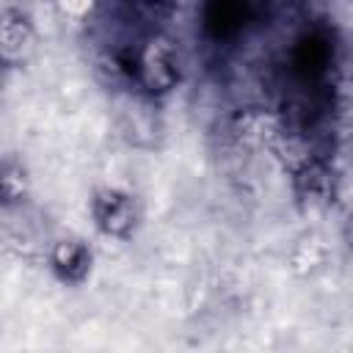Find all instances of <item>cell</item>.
<instances>
[{"mask_svg": "<svg viewBox=\"0 0 353 353\" xmlns=\"http://www.w3.org/2000/svg\"><path fill=\"white\" fill-rule=\"evenodd\" d=\"M91 212H94V223L99 226V232L110 237H127L138 221L135 199L119 188H102L91 199Z\"/></svg>", "mask_w": 353, "mask_h": 353, "instance_id": "6da1fadb", "label": "cell"}, {"mask_svg": "<svg viewBox=\"0 0 353 353\" xmlns=\"http://www.w3.org/2000/svg\"><path fill=\"white\" fill-rule=\"evenodd\" d=\"M135 74L138 80L152 88V91H165L176 83L179 77V61H176V50L168 39H152L135 61Z\"/></svg>", "mask_w": 353, "mask_h": 353, "instance_id": "7a4b0ae2", "label": "cell"}, {"mask_svg": "<svg viewBox=\"0 0 353 353\" xmlns=\"http://www.w3.org/2000/svg\"><path fill=\"white\" fill-rule=\"evenodd\" d=\"M91 248L77 240V237H63L52 245V254H50V265H52V273L63 281V284H80L88 273H91Z\"/></svg>", "mask_w": 353, "mask_h": 353, "instance_id": "3957f363", "label": "cell"}, {"mask_svg": "<svg viewBox=\"0 0 353 353\" xmlns=\"http://www.w3.org/2000/svg\"><path fill=\"white\" fill-rule=\"evenodd\" d=\"M0 36H3V58L6 61H22L33 50V28L22 17L6 14Z\"/></svg>", "mask_w": 353, "mask_h": 353, "instance_id": "277c9868", "label": "cell"}, {"mask_svg": "<svg viewBox=\"0 0 353 353\" xmlns=\"http://www.w3.org/2000/svg\"><path fill=\"white\" fill-rule=\"evenodd\" d=\"M55 3H58L61 14L69 17V19H83V17H88V14L94 11V6H97V0H55Z\"/></svg>", "mask_w": 353, "mask_h": 353, "instance_id": "5b68a950", "label": "cell"}, {"mask_svg": "<svg viewBox=\"0 0 353 353\" xmlns=\"http://www.w3.org/2000/svg\"><path fill=\"white\" fill-rule=\"evenodd\" d=\"M347 234H350V240H353V218H350V223H347Z\"/></svg>", "mask_w": 353, "mask_h": 353, "instance_id": "8992f818", "label": "cell"}]
</instances>
